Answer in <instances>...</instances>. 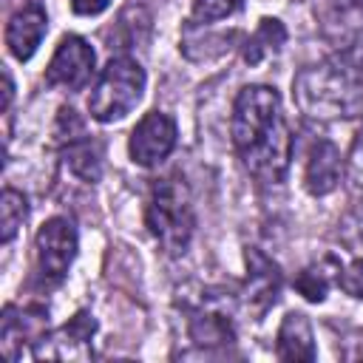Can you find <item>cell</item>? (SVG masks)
Masks as SVG:
<instances>
[{"instance_id": "obj_1", "label": "cell", "mask_w": 363, "mask_h": 363, "mask_svg": "<svg viewBox=\"0 0 363 363\" xmlns=\"http://www.w3.org/2000/svg\"><path fill=\"white\" fill-rule=\"evenodd\" d=\"M233 147L244 170L261 184H281L292 164V130L272 85H244L230 116Z\"/></svg>"}, {"instance_id": "obj_2", "label": "cell", "mask_w": 363, "mask_h": 363, "mask_svg": "<svg viewBox=\"0 0 363 363\" xmlns=\"http://www.w3.org/2000/svg\"><path fill=\"white\" fill-rule=\"evenodd\" d=\"M292 96L301 113L318 122L363 116V60L357 65L329 60L301 68L292 79Z\"/></svg>"}, {"instance_id": "obj_3", "label": "cell", "mask_w": 363, "mask_h": 363, "mask_svg": "<svg viewBox=\"0 0 363 363\" xmlns=\"http://www.w3.org/2000/svg\"><path fill=\"white\" fill-rule=\"evenodd\" d=\"M145 224L164 255L179 258L187 252L196 233V213L190 190L179 173L153 182L145 204Z\"/></svg>"}, {"instance_id": "obj_4", "label": "cell", "mask_w": 363, "mask_h": 363, "mask_svg": "<svg viewBox=\"0 0 363 363\" xmlns=\"http://www.w3.org/2000/svg\"><path fill=\"white\" fill-rule=\"evenodd\" d=\"M142 91H145V68L133 57L125 54L111 57L91 88L88 113L102 125L119 122L139 105Z\"/></svg>"}, {"instance_id": "obj_5", "label": "cell", "mask_w": 363, "mask_h": 363, "mask_svg": "<svg viewBox=\"0 0 363 363\" xmlns=\"http://www.w3.org/2000/svg\"><path fill=\"white\" fill-rule=\"evenodd\" d=\"M235 303L227 289H204L187 318V332L196 346H230L235 343Z\"/></svg>"}, {"instance_id": "obj_6", "label": "cell", "mask_w": 363, "mask_h": 363, "mask_svg": "<svg viewBox=\"0 0 363 363\" xmlns=\"http://www.w3.org/2000/svg\"><path fill=\"white\" fill-rule=\"evenodd\" d=\"M77 227L65 216L48 218L34 238V252H37V269L45 281L57 284L68 275V267L77 258Z\"/></svg>"}, {"instance_id": "obj_7", "label": "cell", "mask_w": 363, "mask_h": 363, "mask_svg": "<svg viewBox=\"0 0 363 363\" xmlns=\"http://www.w3.org/2000/svg\"><path fill=\"white\" fill-rule=\"evenodd\" d=\"M244 261H247V281H244V289L238 292V301L258 320L269 312V306H275L281 286H284V272L258 247H247Z\"/></svg>"}, {"instance_id": "obj_8", "label": "cell", "mask_w": 363, "mask_h": 363, "mask_svg": "<svg viewBox=\"0 0 363 363\" xmlns=\"http://www.w3.org/2000/svg\"><path fill=\"white\" fill-rule=\"evenodd\" d=\"M96 320L91 312H77L71 320H65L60 329L48 332L31 352L34 360H91Z\"/></svg>"}, {"instance_id": "obj_9", "label": "cell", "mask_w": 363, "mask_h": 363, "mask_svg": "<svg viewBox=\"0 0 363 363\" xmlns=\"http://www.w3.org/2000/svg\"><path fill=\"white\" fill-rule=\"evenodd\" d=\"M94 65H96V54L88 45V40H82L77 34H65L60 40L57 51L51 54V62L45 68V82L54 88L79 91L91 82Z\"/></svg>"}, {"instance_id": "obj_10", "label": "cell", "mask_w": 363, "mask_h": 363, "mask_svg": "<svg viewBox=\"0 0 363 363\" xmlns=\"http://www.w3.org/2000/svg\"><path fill=\"white\" fill-rule=\"evenodd\" d=\"M176 122L162 113V111H150L145 113L136 128L130 130V142H128V153H130V162L139 164V167H153L159 162H164L173 147H176Z\"/></svg>"}, {"instance_id": "obj_11", "label": "cell", "mask_w": 363, "mask_h": 363, "mask_svg": "<svg viewBox=\"0 0 363 363\" xmlns=\"http://www.w3.org/2000/svg\"><path fill=\"white\" fill-rule=\"evenodd\" d=\"M48 335V312L43 306H14L9 303L3 309V329H0V340H3V354L9 360H20L23 357V346H34Z\"/></svg>"}, {"instance_id": "obj_12", "label": "cell", "mask_w": 363, "mask_h": 363, "mask_svg": "<svg viewBox=\"0 0 363 363\" xmlns=\"http://www.w3.org/2000/svg\"><path fill=\"white\" fill-rule=\"evenodd\" d=\"M48 31V14L40 3H28L17 9L6 23V48L14 60L28 62L34 51L40 48L43 37Z\"/></svg>"}, {"instance_id": "obj_13", "label": "cell", "mask_w": 363, "mask_h": 363, "mask_svg": "<svg viewBox=\"0 0 363 363\" xmlns=\"http://www.w3.org/2000/svg\"><path fill=\"white\" fill-rule=\"evenodd\" d=\"M340 173H343L340 150L329 139H318L309 150V159H306L303 187L312 196H329L340 182Z\"/></svg>"}, {"instance_id": "obj_14", "label": "cell", "mask_w": 363, "mask_h": 363, "mask_svg": "<svg viewBox=\"0 0 363 363\" xmlns=\"http://www.w3.org/2000/svg\"><path fill=\"white\" fill-rule=\"evenodd\" d=\"M275 357L278 360H315V337H312V323L303 312H286L281 326H278V340H275Z\"/></svg>"}, {"instance_id": "obj_15", "label": "cell", "mask_w": 363, "mask_h": 363, "mask_svg": "<svg viewBox=\"0 0 363 363\" xmlns=\"http://www.w3.org/2000/svg\"><path fill=\"white\" fill-rule=\"evenodd\" d=\"M284 43H286L284 23L275 20V17H264V20H258V28L244 43V62L247 65H261L264 60L278 57Z\"/></svg>"}, {"instance_id": "obj_16", "label": "cell", "mask_w": 363, "mask_h": 363, "mask_svg": "<svg viewBox=\"0 0 363 363\" xmlns=\"http://www.w3.org/2000/svg\"><path fill=\"white\" fill-rule=\"evenodd\" d=\"M337 275H340V264L335 258H323L318 264L303 267L295 275V289L309 303H323L326 301V292L332 289V284H337Z\"/></svg>"}, {"instance_id": "obj_17", "label": "cell", "mask_w": 363, "mask_h": 363, "mask_svg": "<svg viewBox=\"0 0 363 363\" xmlns=\"http://www.w3.org/2000/svg\"><path fill=\"white\" fill-rule=\"evenodd\" d=\"M62 150H65V164H68V170H71L79 182H88V184L99 182V176H102V150H99V145H96L88 133L79 136V139H74V142L65 145Z\"/></svg>"}, {"instance_id": "obj_18", "label": "cell", "mask_w": 363, "mask_h": 363, "mask_svg": "<svg viewBox=\"0 0 363 363\" xmlns=\"http://www.w3.org/2000/svg\"><path fill=\"white\" fill-rule=\"evenodd\" d=\"M26 216H28L26 196L14 187H6L3 199H0V238H3V244H11V238L17 235V230L26 221Z\"/></svg>"}, {"instance_id": "obj_19", "label": "cell", "mask_w": 363, "mask_h": 363, "mask_svg": "<svg viewBox=\"0 0 363 363\" xmlns=\"http://www.w3.org/2000/svg\"><path fill=\"white\" fill-rule=\"evenodd\" d=\"M244 6V0H193V26H210L216 20H224L235 14Z\"/></svg>"}, {"instance_id": "obj_20", "label": "cell", "mask_w": 363, "mask_h": 363, "mask_svg": "<svg viewBox=\"0 0 363 363\" xmlns=\"http://www.w3.org/2000/svg\"><path fill=\"white\" fill-rule=\"evenodd\" d=\"M337 286L352 295V298H363V258L340 267V275H337Z\"/></svg>"}, {"instance_id": "obj_21", "label": "cell", "mask_w": 363, "mask_h": 363, "mask_svg": "<svg viewBox=\"0 0 363 363\" xmlns=\"http://www.w3.org/2000/svg\"><path fill=\"white\" fill-rule=\"evenodd\" d=\"M346 176H349V182H352V187L363 196V133L354 139V145H352V150H349Z\"/></svg>"}, {"instance_id": "obj_22", "label": "cell", "mask_w": 363, "mask_h": 363, "mask_svg": "<svg viewBox=\"0 0 363 363\" xmlns=\"http://www.w3.org/2000/svg\"><path fill=\"white\" fill-rule=\"evenodd\" d=\"M108 6H111V0H71L74 14H79V17H94V14H102Z\"/></svg>"}, {"instance_id": "obj_23", "label": "cell", "mask_w": 363, "mask_h": 363, "mask_svg": "<svg viewBox=\"0 0 363 363\" xmlns=\"http://www.w3.org/2000/svg\"><path fill=\"white\" fill-rule=\"evenodd\" d=\"M340 14H363V0H332Z\"/></svg>"}, {"instance_id": "obj_24", "label": "cell", "mask_w": 363, "mask_h": 363, "mask_svg": "<svg viewBox=\"0 0 363 363\" xmlns=\"http://www.w3.org/2000/svg\"><path fill=\"white\" fill-rule=\"evenodd\" d=\"M3 79H6V91H3V108L9 111V105H11V94H14V82H11V74H9V71H3Z\"/></svg>"}]
</instances>
